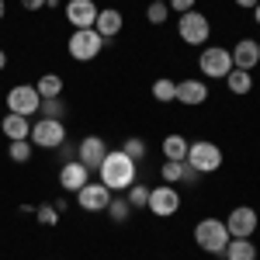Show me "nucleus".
I'll use <instances>...</instances> for the list:
<instances>
[{"label": "nucleus", "mask_w": 260, "mask_h": 260, "mask_svg": "<svg viewBox=\"0 0 260 260\" xmlns=\"http://www.w3.org/2000/svg\"><path fill=\"white\" fill-rule=\"evenodd\" d=\"M7 156H11L14 163H28V160H31V139H18V142H11Z\"/></svg>", "instance_id": "obj_27"}, {"label": "nucleus", "mask_w": 260, "mask_h": 260, "mask_svg": "<svg viewBox=\"0 0 260 260\" xmlns=\"http://www.w3.org/2000/svg\"><path fill=\"white\" fill-rule=\"evenodd\" d=\"M35 215H39L42 225H56V222H59V212H56V205H39V208H35Z\"/></svg>", "instance_id": "obj_31"}, {"label": "nucleus", "mask_w": 260, "mask_h": 260, "mask_svg": "<svg viewBox=\"0 0 260 260\" xmlns=\"http://www.w3.org/2000/svg\"><path fill=\"white\" fill-rule=\"evenodd\" d=\"M45 7H59V0H45Z\"/></svg>", "instance_id": "obj_38"}, {"label": "nucleus", "mask_w": 260, "mask_h": 260, "mask_svg": "<svg viewBox=\"0 0 260 260\" xmlns=\"http://www.w3.org/2000/svg\"><path fill=\"white\" fill-rule=\"evenodd\" d=\"M121 24H125V18H121V11H115V7H108V11H98V21H94V31H98L101 39H115L121 31Z\"/></svg>", "instance_id": "obj_16"}, {"label": "nucleus", "mask_w": 260, "mask_h": 260, "mask_svg": "<svg viewBox=\"0 0 260 260\" xmlns=\"http://www.w3.org/2000/svg\"><path fill=\"white\" fill-rule=\"evenodd\" d=\"M101 174V184L111 191V194H118V191H128L132 184H136V160L132 156H125L121 149H111L104 163L98 167Z\"/></svg>", "instance_id": "obj_1"}, {"label": "nucleus", "mask_w": 260, "mask_h": 260, "mask_svg": "<svg viewBox=\"0 0 260 260\" xmlns=\"http://www.w3.org/2000/svg\"><path fill=\"white\" fill-rule=\"evenodd\" d=\"M167 14H170V7H167V4H156V0L146 7V21H149V24H163Z\"/></svg>", "instance_id": "obj_29"}, {"label": "nucleus", "mask_w": 260, "mask_h": 260, "mask_svg": "<svg viewBox=\"0 0 260 260\" xmlns=\"http://www.w3.org/2000/svg\"><path fill=\"white\" fill-rule=\"evenodd\" d=\"M194 4H198V0H167V7H170V11H177V14L194 11Z\"/></svg>", "instance_id": "obj_32"}, {"label": "nucleus", "mask_w": 260, "mask_h": 260, "mask_svg": "<svg viewBox=\"0 0 260 260\" xmlns=\"http://www.w3.org/2000/svg\"><path fill=\"white\" fill-rule=\"evenodd\" d=\"M187 146L191 142L184 136H167L163 139V160H187Z\"/></svg>", "instance_id": "obj_21"}, {"label": "nucleus", "mask_w": 260, "mask_h": 260, "mask_svg": "<svg viewBox=\"0 0 260 260\" xmlns=\"http://www.w3.org/2000/svg\"><path fill=\"white\" fill-rule=\"evenodd\" d=\"M4 14H7V4H4V0H0V21H4Z\"/></svg>", "instance_id": "obj_37"}, {"label": "nucleus", "mask_w": 260, "mask_h": 260, "mask_svg": "<svg viewBox=\"0 0 260 260\" xmlns=\"http://www.w3.org/2000/svg\"><path fill=\"white\" fill-rule=\"evenodd\" d=\"M108 201H111V191H108L101 180H98V184H90V180H87L80 191H77V205H80L83 212H104V208H108Z\"/></svg>", "instance_id": "obj_11"}, {"label": "nucleus", "mask_w": 260, "mask_h": 260, "mask_svg": "<svg viewBox=\"0 0 260 260\" xmlns=\"http://www.w3.org/2000/svg\"><path fill=\"white\" fill-rule=\"evenodd\" d=\"M21 7H24V11H42L45 0H21Z\"/></svg>", "instance_id": "obj_33"}, {"label": "nucleus", "mask_w": 260, "mask_h": 260, "mask_svg": "<svg viewBox=\"0 0 260 260\" xmlns=\"http://www.w3.org/2000/svg\"><path fill=\"white\" fill-rule=\"evenodd\" d=\"M229 229H225V222L222 219H201L198 225H194V243H198L205 253H215V257H222V250L229 246Z\"/></svg>", "instance_id": "obj_2"}, {"label": "nucleus", "mask_w": 260, "mask_h": 260, "mask_svg": "<svg viewBox=\"0 0 260 260\" xmlns=\"http://www.w3.org/2000/svg\"><path fill=\"white\" fill-rule=\"evenodd\" d=\"M222 257L225 260H257V246L250 240H240V236H233L229 246L222 250Z\"/></svg>", "instance_id": "obj_19"}, {"label": "nucleus", "mask_w": 260, "mask_h": 260, "mask_svg": "<svg viewBox=\"0 0 260 260\" xmlns=\"http://www.w3.org/2000/svg\"><path fill=\"white\" fill-rule=\"evenodd\" d=\"M156 219H170V215H177L180 208V194L177 187H170V184H163V187H149V205H146Z\"/></svg>", "instance_id": "obj_9"}, {"label": "nucleus", "mask_w": 260, "mask_h": 260, "mask_svg": "<svg viewBox=\"0 0 260 260\" xmlns=\"http://www.w3.org/2000/svg\"><path fill=\"white\" fill-rule=\"evenodd\" d=\"M31 146H42V149H56L66 142V125L59 118H39L31 125Z\"/></svg>", "instance_id": "obj_8"}, {"label": "nucleus", "mask_w": 260, "mask_h": 260, "mask_svg": "<svg viewBox=\"0 0 260 260\" xmlns=\"http://www.w3.org/2000/svg\"><path fill=\"white\" fill-rule=\"evenodd\" d=\"M35 90L42 94V101H49V98H62V77H59V73H45V77H39Z\"/></svg>", "instance_id": "obj_20"}, {"label": "nucleus", "mask_w": 260, "mask_h": 260, "mask_svg": "<svg viewBox=\"0 0 260 260\" xmlns=\"http://www.w3.org/2000/svg\"><path fill=\"white\" fill-rule=\"evenodd\" d=\"M177 35L187 42V45H205L208 35H212V24H208V18H205L201 11H187V14H180V21H177Z\"/></svg>", "instance_id": "obj_7"}, {"label": "nucleus", "mask_w": 260, "mask_h": 260, "mask_svg": "<svg viewBox=\"0 0 260 260\" xmlns=\"http://www.w3.org/2000/svg\"><path fill=\"white\" fill-rule=\"evenodd\" d=\"M87 180H90V170H87L80 160H66V163H62V170H59V187H62V191L77 194Z\"/></svg>", "instance_id": "obj_14"}, {"label": "nucleus", "mask_w": 260, "mask_h": 260, "mask_svg": "<svg viewBox=\"0 0 260 260\" xmlns=\"http://www.w3.org/2000/svg\"><path fill=\"white\" fill-rule=\"evenodd\" d=\"M156 4H167V0H156Z\"/></svg>", "instance_id": "obj_39"}, {"label": "nucleus", "mask_w": 260, "mask_h": 260, "mask_svg": "<svg viewBox=\"0 0 260 260\" xmlns=\"http://www.w3.org/2000/svg\"><path fill=\"white\" fill-rule=\"evenodd\" d=\"M104 212L111 215V222H125V219H128V212H132V205H128L125 198H115V194H111V201H108Z\"/></svg>", "instance_id": "obj_26"}, {"label": "nucleus", "mask_w": 260, "mask_h": 260, "mask_svg": "<svg viewBox=\"0 0 260 260\" xmlns=\"http://www.w3.org/2000/svg\"><path fill=\"white\" fill-rule=\"evenodd\" d=\"M198 70L205 77H212V80H225V77L233 73V56H229V49H222V45L205 49L198 56Z\"/></svg>", "instance_id": "obj_6"}, {"label": "nucleus", "mask_w": 260, "mask_h": 260, "mask_svg": "<svg viewBox=\"0 0 260 260\" xmlns=\"http://www.w3.org/2000/svg\"><path fill=\"white\" fill-rule=\"evenodd\" d=\"M4 66H7V52L0 49V70H4Z\"/></svg>", "instance_id": "obj_35"}, {"label": "nucleus", "mask_w": 260, "mask_h": 260, "mask_svg": "<svg viewBox=\"0 0 260 260\" xmlns=\"http://www.w3.org/2000/svg\"><path fill=\"white\" fill-rule=\"evenodd\" d=\"M66 49H70V56L77 62H90L101 56V49H104V39H101L94 28H77L70 42H66Z\"/></svg>", "instance_id": "obj_3"}, {"label": "nucleus", "mask_w": 260, "mask_h": 260, "mask_svg": "<svg viewBox=\"0 0 260 260\" xmlns=\"http://www.w3.org/2000/svg\"><path fill=\"white\" fill-rule=\"evenodd\" d=\"M0 132L7 136L11 142H18V139H28L31 136V125H28V118H21V115H4V121H0Z\"/></svg>", "instance_id": "obj_18"}, {"label": "nucleus", "mask_w": 260, "mask_h": 260, "mask_svg": "<svg viewBox=\"0 0 260 260\" xmlns=\"http://www.w3.org/2000/svg\"><path fill=\"white\" fill-rule=\"evenodd\" d=\"M121 153H125V156H132V160L139 163L142 156H146V142H142V139H125V146H121Z\"/></svg>", "instance_id": "obj_30"}, {"label": "nucleus", "mask_w": 260, "mask_h": 260, "mask_svg": "<svg viewBox=\"0 0 260 260\" xmlns=\"http://www.w3.org/2000/svg\"><path fill=\"white\" fill-rule=\"evenodd\" d=\"M66 21L73 24V31H77V28H94V21H98V4H94V0H70V4H66Z\"/></svg>", "instance_id": "obj_13"}, {"label": "nucleus", "mask_w": 260, "mask_h": 260, "mask_svg": "<svg viewBox=\"0 0 260 260\" xmlns=\"http://www.w3.org/2000/svg\"><path fill=\"white\" fill-rule=\"evenodd\" d=\"M177 101L180 104H191V108H194V104H205V101H208V87L201 80H194V77H191V80H180L177 83Z\"/></svg>", "instance_id": "obj_17"}, {"label": "nucleus", "mask_w": 260, "mask_h": 260, "mask_svg": "<svg viewBox=\"0 0 260 260\" xmlns=\"http://www.w3.org/2000/svg\"><path fill=\"white\" fill-rule=\"evenodd\" d=\"M7 108H11V115H21V118L39 115L42 94L31 87V83H18V87H11V90H7Z\"/></svg>", "instance_id": "obj_5"}, {"label": "nucleus", "mask_w": 260, "mask_h": 260, "mask_svg": "<svg viewBox=\"0 0 260 260\" xmlns=\"http://www.w3.org/2000/svg\"><path fill=\"white\" fill-rule=\"evenodd\" d=\"M257 208H250V205H240V208H233L229 212V219H225V229H229V236H240V240H250L253 233H257Z\"/></svg>", "instance_id": "obj_10"}, {"label": "nucleus", "mask_w": 260, "mask_h": 260, "mask_svg": "<svg viewBox=\"0 0 260 260\" xmlns=\"http://www.w3.org/2000/svg\"><path fill=\"white\" fill-rule=\"evenodd\" d=\"M77 156H80V163L87 170H98L101 163H104V156H108V146H104L101 136H87L80 142V149H77Z\"/></svg>", "instance_id": "obj_15"}, {"label": "nucleus", "mask_w": 260, "mask_h": 260, "mask_svg": "<svg viewBox=\"0 0 260 260\" xmlns=\"http://www.w3.org/2000/svg\"><path fill=\"white\" fill-rule=\"evenodd\" d=\"M260 0H236V7H243V11H253Z\"/></svg>", "instance_id": "obj_34"}, {"label": "nucleus", "mask_w": 260, "mask_h": 260, "mask_svg": "<svg viewBox=\"0 0 260 260\" xmlns=\"http://www.w3.org/2000/svg\"><path fill=\"white\" fill-rule=\"evenodd\" d=\"M225 83H229V90H233V94H250V87H253V77H250L246 70H233V73L225 77Z\"/></svg>", "instance_id": "obj_23"}, {"label": "nucleus", "mask_w": 260, "mask_h": 260, "mask_svg": "<svg viewBox=\"0 0 260 260\" xmlns=\"http://www.w3.org/2000/svg\"><path fill=\"white\" fill-rule=\"evenodd\" d=\"M253 21H257V24H260V4H257V7H253Z\"/></svg>", "instance_id": "obj_36"}, {"label": "nucleus", "mask_w": 260, "mask_h": 260, "mask_svg": "<svg viewBox=\"0 0 260 260\" xmlns=\"http://www.w3.org/2000/svg\"><path fill=\"white\" fill-rule=\"evenodd\" d=\"M42 118H59L62 121V115H66V104H62V98H49V101H42Z\"/></svg>", "instance_id": "obj_28"}, {"label": "nucleus", "mask_w": 260, "mask_h": 260, "mask_svg": "<svg viewBox=\"0 0 260 260\" xmlns=\"http://www.w3.org/2000/svg\"><path fill=\"white\" fill-rule=\"evenodd\" d=\"M187 167H194L198 174H215L222 167V149L215 146V142H208V139H201V142H191L187 146Z\"/></svg>", "instance_id": "obj_4"}, {"label": "nucleus", "mask_w": 260, "mask_h": 260, "mask_svg": "<svg viewBox=\"0 0 260 260\" xmlns=\"http://www.w3.org/2000/svg\"><path fill=\"white\" fill-rule=\"evenodd\" d=\"M153 98L160 101V104H170V101H177V83L170 80V77H160V80L153 83Z\"/></svg>", "instance_id": "obj_22"}, {"label": "nucleus", "mask_w": 260, "mask_h": 260, "mask_svg": "<svg viewBox=\"0 0 260 260\" xmlns=\"http://www.w3.org/2000/svg\"><path fill=\"white\" fill-rule=\"evenodd\" d=\"M184 170H187V163L184 160H167L163 163V184H180V180H184Z\"/></svg>", "instance_id": "obj_24"}, {"label": "nucleus", "mask_w": 260, "mask_h": 260, "mask_svg": "<svg viewBox=\"0 0 260 260\" xmlns=\"http://www.w3.org/2000/svg\"><path fill=\"white\" fill-rule=\"evenodd\" d=\"M229 56H233V70H253L260 62V42L257 39H240L233 49H229Z\"/></svg>", "instance_id": "obj_12"}, {"label": "nucleus", "mask_w": 260, "mask_h": 260, "mask_svg": "<svg viewBox=\"0 0 260 260\" xmlns=\"http://www.w3.org/2000/svg\"><path fill=\"white\" fill-rule=\"evenodd\" d=\"M125 201H128L132 208H146V205H149V187H146V184H132V187L125 191Z\"/></svg>", "instance_id": "obj_25"}]
</instances>
